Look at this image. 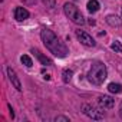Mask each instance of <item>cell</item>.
Masks as SVG:
<instances>
[{"instance_id":"ffe728a7","label":"cell","mask_w":122,"mask_h":122,"mask_svg":"<svg viewBox=\"0 0 122 122\" xmlns=\"http://www.w3.org/2000/svg\"><path fill=\"white\" fill-rule=\"evenodd\" d=\"M119 116L122 118V103H121V106H119Z\"/></svg>"},{"instance_id":"7a4b0ae2","label":"cell","mask_w":122,"mask_h":122,"mask_svg":"<svg viewBox=\"0 0 122 122\" xmlns=\"http://www.w3.org/2000/svg\"><path fill=\"white\" fill-rule=\"evenodd\" d=\"M86 76H88V81H89L92 85L99 86V85H102L103 81L106 79V76H108V69H106V66H105L102 62L96 60V62L92 63V66H91V69H89V72H88Z\"/></svg>"},{"instance_id":"6da1fadb","label":"cell","mask_w":122,"mask_h":122,"mask_svg":"<svg viewBox=\"0 0 122 122\" xmlns=\"http://www.w3.org/2000/svg\"><path fill=\"white\" fill-rule=\"evenodd\" d=\"M40 37H42V42L46 46V49H49L55 56H57V57H65V56H68L69 50H68L66 45L60 40L50 29L43 27L40 30Z\"/></svg>"},{"instance_id":"277c9868","label":"cell","mask_w":122,"mask_h":122,"mask_svg":"<svg viewBox=\"0 0 122 122\" xmlns=\"http://www.w3.org/2000/svg\"><path fill=\"white\" fill-rule=\"evenodd\" d=\"M82 112L86 116H89L91 119H93V121H101V119L105 118V112L103 111H99L98 108H95V106H92L89 103H83L82 105Z\"/></svg>"},{"instance_id":"7c38bea8","label":"cell","mask_w":122,"mask_h":122,"mask_svg":"<svg viewBox=\"0 0 122 122\" xmlns=\"http://www.w3.org/2000/svg\"><path fill=\"white\" fill-rule=\"evenodd\" d=\"M108 89H109V92H111V93H121V92H122V85L112 82V83H109V85H108Z\"/></svg>"},{"instance_id":"30bf717a","label":"cell","mask_w":122,"mask_h":122,"mask_svg":"<svg viewBox=\"0 0 122 122\" xmlns=\"http://www.w3.org/2000/svg\"><path fill=\"white\" fill-rule=\"evenodd\" d=\"M32 53H35V55H36V57L40 60V63H42V65H45V66H52V65H53L52 60H50L49 57H46L43 53H40L37 49H32Z\"/></svg>"},{"instance_id":"8992f818","label":"cell","mask_w":122,"mask_h":122,"mask_svg":"<svg viewBox=\"0 0 122 122\" xmlns=\"http://www.w3.org/2000/svg\"><path fill=\"white\" fill-rule=\"evenodd\" d=\"M98 103L102 106V108H106V109H112L113 105H115V99L112 96H108V95H102L98 98Z\"/></svg>"},{"instance_id":"9c48e42d","label":"cell","mask_w":122,"mask_h":122,"mask_svg":"<svg viewBox=\"0 0 122 122\" xmlns=\"http://www.w3.org/2000/svg\"><path fill=\"white\" fill-rule=\"evenodd\" d=\"M105 20H106V23H108L109 26H112V27H121V26H122V19H121L119 16H116V15H108Z\"/></svg>"},{"instance_id":"4fadbf2b","label":"cell","mask_w":122,"mask_h":122,"mask_svg":"<svg viewBox=\"0 0 122 122\" xmlns=\"http://www.w3.org/2000/svg\"><path fill=\"white\" fill-rule=\"evenodd\" d=\"M20 62H22L25 66H27V68L33 66V62H32V59H30V56H27V55H23V56L20 57Z\"/></svg>"},{"instance_id":"e0dca14e","label":"cell","mask_w":122,"mask_h":122,"mask_svg":"<svg viewBox=\"0 0 122 122\" xmlns=\"http://www.w3.org/2000/svg\"><path fill=\"white\" fill-rule=\"evenodd\" d=\"M23 2V5H26V6H33L35 3H36V0H22Z\"/></svg>"},{"instance_id":"d6986e66","label":"cell","mask_w":122,"mask_h":122,"mask_svg":"<svg viewBox=\"0 0 122 122\" xmlns=\"http://www.w3.org/2000/svg\"><path fill=\"white\" fill-rule=\"evenodd\" d=\"M89 25L93 26V25H95V20H93V19H89Z\"/></svg>"},{"instance_id":"5b68a950","label":"cell","mask_w":122,"mask_h":122,"mask_svg":"<svg viewBox=\"0 0 122 122\" xmlns=\"http://www.w3.org/2000/svg\"><path fill=\"white\" fill-rule=\"evenodd\" d=\"M76 37L83 46H88V47H93L95 46V40L92 39V36L89 33L83 32V30H76Z\"/></svg>"},{"instance_id":"ac0fdd59","label":"cell","mask_w":122,"mask_h":122,"mask_svg":"<svg viewBox=\"0 0 122 122\" xmlns=\"http://www.w3.org/2000/svg\"><path fill=\"white\" fill-rule=\"evenodd\" d=\"M55 121L57 122V121H62V122H69V118H66V116H56L55 118Z\"/></svg>"},{"instance_id":"5bb4252c","label":"cell","mask_w":122,"mask_h":122,"mask_svg":"<svg viewBox=\"0 0 122 122\" xmlns=\"http://www.w3.org/2000/svg\"><path fill=\"white\" fill-rule=\"evenodd\" d=\"M72 75H73V72H72L71 69H65V71H63V73H62V76H63V82H65V83L71 82Z\"/></svg>"},{"instance_id":"52a82bcc","label":"cell","mask_w":122,"mask_h":122,"mask_svg":"<svg viewBox=\"0 0 122 122\" xmlns=\"http://www.w3.org/2000/svg\"><path fill=\"white\" fill-rule=\"evenodd\" d=\"M7 76H9V81L12 82V85H13L17 91H22V83H20V79H19V76L16 75V72H15L12 68H7Z\"/></svg>"},{"instance_id":"9a60e30c","label":"cell","mask_w":122,"mask_h":122,"mask_svg":"<svg viewBox=\"0 0 122 122\" xmlns=\"http://www.w3.org/2000/svg\"><path fill=\"white\" fill-rule=\"evenodd\" d=\"M111 49H112L113 52H116V53H122V45H121V42H119V40H115V42L111 45Z\"/></svg>"},{"instance_id":"ba28073f","label":"cell","mask_w":122,"mask_h":122,"mask_svg":"<svg viewBox=\"0 0 122 122\" xmlns=\"http://www.w3.org/2000/svg\"><path fill=\"white\" fill-rule=\"evenodd\" d=\"M27 17H29L27 9H25V7H16V9H15V19H16L17 22H23V20H26Z\"/></svg>"},{"instance_id":"3957f363","label":"cell","mask_w":122,"mask_h":122,"mask_svg":"<svg viewBox=\"0 0 122 122\" xmlns=\"http://www.w3.org/2000/svg\"><path fill=\"white\" fill-rule=\"evenodd\" d=\"M63 12H65V15L75 23V25H83L85 23V17H83V15L81 13V10L73 5V3H65V6H63Z\"/></svg>"},{"instance_id":"2e32d148","label":"cell","mask_w":122,"mask_h":122,"mask_svg":"<svg viewBox=\"0 0 122 122\" xmlns=\"http://www.w3.org/2000/svg\"><path fill=\"white\" fill-rule=\"evenodd\" d=\"M42 3H43L46 7H49V9H53V7L56 6V0H42Z\"/></svg>"},{"instance_id":"8fae6325","label":"cell","mask_w":122,"mask_h":122,"mask_svg":"<svg viewBox=\"0 0 122 122\" xmlns=\"http://www.w3.org/2000/svg\"><path fill=\"white\" fill-rule=\"evenodd\" d=\"M86 7H88V12H89V13H96L101 6H99V2H98V0H89L88 5H86Z\"/></svg>"}]
</instances>
